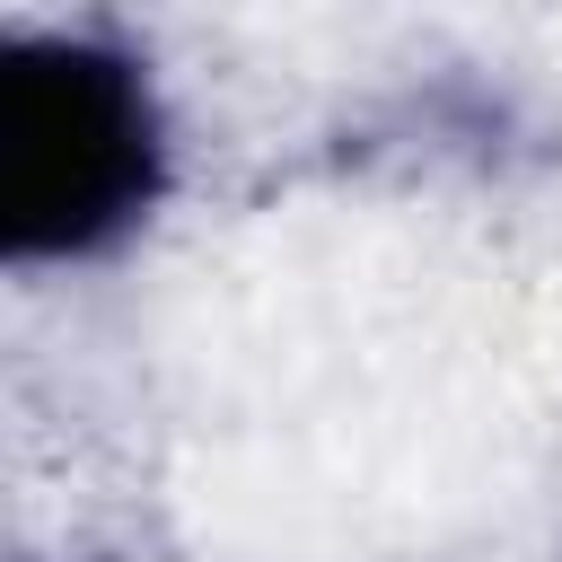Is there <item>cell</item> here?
<instances>
[{
    "label": "cell",
    "instance_id": "cell-1",
    "mask_svg": "<svg viewBox=\"0 0 562 562\" xmlns=\"http://www.w3.org/2000/svg\"><path fill=\"white\" fill-rule=\"evenodd\" d=\"M167 193V114L105 35H9L0 53V237L18 263H88Z\"/></svg>",
    "mask_w": 562,
    "mask_h": 562
}]
</instances>
